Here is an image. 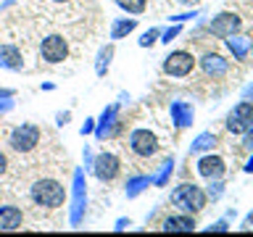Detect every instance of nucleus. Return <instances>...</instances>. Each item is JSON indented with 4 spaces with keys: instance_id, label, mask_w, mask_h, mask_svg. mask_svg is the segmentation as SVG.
<instances>
[{
    "instance_id": "1",
    "label": "nucleus",
    "mask_w": 253,
    "mask_h": 237,
    "mask_svg": "<svg viewBox=\"0 0 253 237\" xmlns=\"http://www.w3.org/2000/svg\"><path fill=\"white\" fill-rule=\"evenodd\" d=\"M29 198H32V203L40 205V208H61L63 200H66V190H63V185L58 179H53V177H40L32 182V187H29Z\"/></svg>"
},
{
    "instance_id": "2",
    "label": "nucleus",
    "mask_w": 253,
    "mask_h": 237,
    "mask_svg": "<svg viewBox=\"0 0 253 237\" xmlns=\"http://www.w3.org/2000/svg\"><path fill=\"white\" fill-rule=\"evenodd\" d=\"M171 203L177 205L179 211H185V213H198V211L206 208V193H203L198 185H190V182H185V185L174 187Z\"/></svg>"
},
{
    "instance_id": "3",
    "label": "nucleus",
    "mask_w": 253,
    "mask_h": 237,
    "mask_svg": "<svg viewBox=\"0 0 253 237\" xmlns=\"http://www.w3.org/2000/svg\"><path fill=\"white\" fill-rule=\"evenodd\" d=\"M40 140H42V129H40V126H35V124H21V126H16V129L11 132L8 145H11L16 153L27 156V153H32V150L40 145Z\"/></svg>"
},
{
    "instance_id": "4",
    "label": "nucleus",
    "mask_w": 253,
    "mask_h": 237,
    "mask_svg": "<svg viewBox=\"0 0 253 237\" xmlns=\"http://www.w3.org/2000/svg\"><path fill=\"white\" fill-rule=\"evenodd\" d=\"M129 150L140 158H150L158 150V137L150 129H134L129 134Z\"/></svg>"
},
{
    "instance_id": "5",
    "label": "nucleus",
    "mask_w": 253,
    "mask_h": 237,
    "mask_svg": "<svg viewBox=\"0 0 253 237\" xmlns=\"http://www.w3.org/2000/svg\"><path fill=\"white\" fill-rule=\"evenodd\" d=\"M251 124H253V103L251 100L237 103V106L229 111V116H227V129L232 134H243Z\"/></svg>"
},
{
    "instance_id": "6",
    "label": "nucleus",
    "mask_w": 253,
    "mask_h": 237,
    "mask_svg": "<svg viewBox=\"0 0 253 237\" xmlns=\"http://www.w3.org/2000/svg\"><path fill=\"white\" fill-rule=\"evenodd\" d=\"M40 55L45 58V63H61L69 55V42L63 40V35H50L40 45Z\"/></svg>"
},
{
    "instance_id": "7",
    "label": "nucleus",
    "mask_w": 253,
    "mask_h": 237,
    "mask_svg": "<svg viewBox=\"0 0 253 237\" xmlns=\"http://www.w3.org/2000/svg\"><path fill=\"white\" fill-rule=\"evenodd\" d=\"M193 69H195V58H193V53H187V50H177L164 61V71L169 77H187Z\"/></svg>"
},
{
    "instance_id": "8",
    "label": "nucleus",
    "mask_w": 253,
    "mask_h": 237,
    "mask_svg": "<svg viewBox=\"0 0 253 237\" xmlns=\"http://www.w3.org/2000/svg\"><path fill=\"white\" fill-rule=\"evenodd\" d=\"M119 169H122V163H119V158L114 153H100L92 161V171H95V177H98L100 182L116 179L119 177Z\"/></svg>"
},
{
    "instance_id": "9",
    "label": "nucleus",
    "mask_w": 253,
    "mask_h": 237,
    "mask_svg": "<svg viewBox=\"0 0 253 237\" xmlns=\"http://www.w3.org/2000/svg\"><path fill=\"white\" fill-rule=\"evenodd\" d=\"M84 205H87V190H84V169H77L74 171V205H71V224H79L82 221V213H84Z\"/></svg>"
},
{
    "instance_id": "10",
    "label": "nucleus",
    "mask_w": 253,
    "mask_h": 237,
    "mask_svg": "<svg viewBox=\"0 0 253 237\" xmlns=\"http://www.w3.org/2000/svg\"><path fill=\"white\" fill-rule=\"evenodd\" d=\"M240 16L237 13H229V11H224V13H219L216 19H213L211 24H209V32L213 37H229V35H235L237 29H240Z\"/></svg>"
},
{
    "instance_id": "11",
    "label": "nucleus",
    "mask_w": 253,
    "mask_h": 237,
    "mask_svg": "<svg viewBox=\"0 0 253 237\" xmlns=\"http://www.w3.org/2000/svg\"><path fill=\"white\" fill-rule=\"evenodd\" d=\"M201 69H203L206 77L219 79V77H224L229 71V63H227V58H221L219 53H206L201 58Z\"/></svg>"
},
{
    "instance_id": "12",
    "label": "nucleus",
    "mask_w": 253,
    "mask_h": 237,
    "mask_svg": "<svg viewBox=\"0 0 253 237\" xmlns=\"http://www.w3.org/2000/svg\"><path fill=\"white\" fill-rule=\"evenodd\" d=\"M224 171H227L224 158H219V156H203L201 161H198V174H201L203 179H221Z\"/></svg>"
},
{
    "instance_id": "13",
    "label": "nucleus",
    "mask_w": 253,
    "mask_h": 237,
    "mask_svg": "<svg viewBox=\"0 0 253 237\" xmlns=\"http://www.w3.org/2000/svg\"><path fill=\"white\" fill-rule=\"evenodd\" d=\"M116 106H108L106 111H103V116H100V121L98 126H95V137L98 140H106V137H114L116 129H119V121H116Z\"/></svg>"
},
{
    "instance_id": "14",
    "label": "nucleus",
    "mask_w": 253,
    "mask_h": 237,
    "mask_svg": "<svg viewBox=\"0 0 253 237\" xmlns=\"http://www.w3.org/2000/svg\"><path fill=\"white\" fill-rule=\"evenodd\" d=\"M169 114H171L174 126H177V129H185V126L193 124L195 111H193V106H190V103H185V100H174L171 106H169Z\"/></svg>"
},
{
    "instance_id": "15",
    "label": "nucleus",
    "mask_w": 253,
    "mask_h": 237,
    "mask_svg": "<svg viewBox=\"0 0 253 237\" xmlns=\"http://www.w3.org/2000/svg\"><path fill=\"white\" fill-rule=\"evenodd\" d=\"M24 213L19 205H0V232H13L21 229Z\"/></svg>"
},
{
    "instance_id": "16",
    "label": "nucleus",
    "mask_w": 253,
    "mask_h": 237,
    "mask_svg": "<svg viewBox=\"0 0 253 237\" xmlns=\"http://www.w3.org/2000/svg\"><path fill=\"white\" fill-rule=\"evenodd\" d=\"M161 229H164V232H193V229H195V219L187 216V213H179V216H166Z\"/></svg>"
},
{
    "instance_id": "17",
    "label": "nucleus",
    "mask_w": 253,
    "mask_h": 237,
    "mask_svg": "<svg viewBox=\"0 0 253 237\" xmlns=\"http://www.w3.org/2000/svg\"><path fill=\"white\" fill-rule=\"evenodd\" d=\"M0 66L8 69V71H19L24 66V58H21V50L16 45H3L0 47Z\"/></svg>"
},
{
    "instance_id": "18",
    "label": "nucleus",
    "mask_w": 253,
    "mask_h": 237,
    "mask_svg": "<svg viewBox=\"0 0 253 237\" xmlns=\"http://www.w3.org/2000/svg\"><path fill=\"white\" fill-rule=\"evenodd\" d=\"M224 40H227V47H229V53H232L235 61H245V58H248V50H251V40H248V37L229 35V37H224Z\"/></svg>"
},
{
    "instance_id": "19",
    "label": "nucleus",
    "mask_w": 253,
    "mask_h": 237,
    "mask_svg": "<svg viewBox=\"0 0 253 237\" xmlns=\"http://www.w3.org/2000/svg\"><path fill=\"white\" fill-rule=\"evenodd\" d=\"M134 27H137V21H134V19H116L114 27H111V40H122V37H126Z\"/></svg>"
},
{
    "instance_id": "20",
    "label": "nucleus",
    "mask_w": 253,
    "mask_h": 237,
    "mask_svg": "<svg viewBox=\"0 0 253 237\" xmlns=\"http://www.w3.org/2000/svg\"><path fill=\"white\" fill-rule=\"evenodd\" d=\"M216 134H213V132H203V134H198V137H195V142H193V145H190V153H201V150H209V148H213V145H216Z\"/></svg>"
},
{
    "instance_id": "21",
    "label": "nucleus",
    "mask_w": 253,
    "mask_h": 237,
    "mask_svg": "<svg viewBox=\"0 0 253 237\" xmlns=\"http://www.w3.org/2000/svg\"><path fill=\"white\" fill-rule=\"evenodd\" d=\"M148 185H153V179H150V177H132L129 182H126V198H137Z\"/></svg>"
},
{
    "instance_id": "22",
    "label": "nucleus",
    "mask_w": 253,
    "mask_h": 237,
    "mask_svg": "<svg viewBox=\"0 0 253 237\" xmlns=\"http://www.w3.org/2000/svg\"><path fill=\"white\" fill-rule=\"evenodd\" d=\"M171 171H174V158H166V161H161V169H158V174L153 177V185H156V187H164L166 182H169Z\"/></svg>"
},
{
    "instance_id": "23",
    "label": "nucleus",
    "mask_w": 253,
    "mask_h": 237,
    "mask_svg": "<svg viewBox=\"0 0 253 237\" xmlns=\"http://www.w3.org/2000/svg\"><path fill=\"white\" fill-rule=\"evenodd\" d=\"M111 58H114V47H100V53H98V61H95V71H98V77H103L108 71V63Z\"/></svg>"
},
{
    "instance_id": "24",
    "label": "nucleus",
    "mask_w": 253,
    "mask_h": 237,
    "mask_svg": "<svg viewBox=\"0 0 253 237\" xmlns=\"http://www.w3.org/2000/svg\"><path fill=\"white\" fill-rule=\"evenodd\" d=\"M116 5L126 13H142L145 11V0H116Z\"/></svg>"
},
{
    "instance_id": "25",
    "label": "nucleus",
    "mask_w": 253,
    "mask_h": 237,
    "mask_svg": "<svg viewBox=\"0 0 253 237\" xmlns=\"http://www.w3.org/2000/svg\"><path fill=\"white\" fill-rule=\"evenodd\" d=\"M211 185L209 190H206V198H211V200H216V198H221V193H224V185H221L219 179H209Z\"/></svg>"
},
{
    "instance_id": "26",
    "label": "nucleus",
    "mask_w": 253,
    "mask_h": 237,
    "mask_svg": "<svg viewBox=\"0 0 253 237\" xmlns=\"http://www.w3.org/2000/svg\"><path fill=\"white\" fill-rule=\"evenodd\" d=\"M158 37H161V32H158V29H148L145 35L140 37V45H142V47H150V45H153Z\"/></svg>"
},
{
    "instance_id": "27",
    "label": "nucleus",
    "mask_w": 253,
    "mask_h": 237,
    "mask_svg": "<svg viewBox=\"0 0 253 237\" xmlns=\"http://www.w3.org/2000/svg\"><path fill=\"white\" fill-rule=\"evenodd\" d=\"M179 32H182V27H179V24H174V27H171V29H166V32H164V35H161V42H164V45H169V42H171V40H174V37H177V35H179Z\"/></svg>"
},
{
    "instance_id": "28",
    "label": "nucleus",
    "mask_w": 253,
    "mask_h": 237,
    "mask_svg": "<svg viewBox=\"0 0 253 237\" xmlns=\"http://www.w3.org/2000/svg\"><path fill=\"white\" fill-rule=\"evenodd\" d=\"M243 134H245V140H243V145H245V148H248V150H253V124H251V126H248V129H245Z\"/></svg>"
},
{
    "instance_id": "29",
    "label": "nucleus",
    "mask_w": 253,
    "mask_h": 237,
    "mask_svg": "<svg viewBox=\"0 0 253 237\" xmlns=\"http://www.w3.org/2000/svg\"><path fill=\"white\" fill-rule=\"evenodd\" d=\"M227 221H213V224L209 227V232H227Z\"/></svg>"
},
{
    "instance_id": "30",
    "label": "nucleus",
    "mask_w": 253,
    "mask_h": 237,
    "mask_svg": "<svg viewBox=\"0 0 253 237\" xmlns=\"http://www.w3.org/2000/svg\"><path fill=\"white\" fill-rule=\"evenodd\" d=\"M5 171H8V156L3 153V150H0V177H3Z\"/></svg>"
},
{
    "instance_id": "31",
    "label": "nucleus",
    "mask_w": 253,
    "mask_h": 237,
    "mask_svg": "<svg viewBox=\"0 0 253 237\" xmlns=\"http://www.w3.org/2000/svg\"><path fill=\"white\" fill-rule=\"evenodd\" d=\"M193 16H198V11H190V13H179V16H171L174 21H187V19H193Z\"/></svg>"
},
{
    "instance_id": "32",
    "label": "nucleus",
    "mask_w": 253,
    "mask_h": 237,
    "mask_svg": "<svg viewBox=\"0 0 253 237\" xmlns=\"http://www.w3.org/2000/svg\"><path fill=\"white\" fill-rule=\"evenodd\" d=\"M90 132H95V124H92V118H87L82 126V134H90Z\"/></svg>"
},
{
    "instance_id": "33",
    "label": "nucleus",
    "mask_w": 253,
    "mask_h": 237,
    "mask_svg": "<svg viewBox=\"0 0 253 237\" xmlns=\"http://www.w3.org/2000/svg\"><path fill=\"white\" fill-rule=\"evenodd\" d=\"M243 98H245V100H253V82H251V84H245V90H243Z\"/></svg>"
},
{
    "instance_id": "34",
    "label": "nucleus",
    "mask_w": 253,
    "mask_h": 237,
    "mask_svg": "<svg viewBox=\"0 0 253 237\" xmlns=\"http://www.w3.org/2000/svg\"><path fill=\"white\" fill-rule=\"evenodd\" d=\"M13 108V100H3L0 103V114H5V111H11Z\"/></svg>"
},
{
    "instance_id": "35",
    "label": "nucleus",
    "mask_w": 253,
    "mask_h": 237,
    "mask_svg": "<svg viewBox=\"0 0 253 237\" xmlns=\"http://www.w3.org/2000/svg\"><path fill=\"white\" fill-rule=\"evenodd\" d=\"M243 229H253V213H248V216H245V221H243Z\"/></svg>"
},
{
    "instance_id": "36",
    "label": "nucleus",
    "mask_w": 253,
    "mask_h": 237,
    "mask_svg": "<svg viewBox=\"0 0 253 237\" xmlns=\"http://www.w3.org/2000/svg\"><path fill=\"white\" fill-rule=\"evenodd\" d=\"M243 171H245V174H253V156L248 158V161H245V166H243Z\"/></svg>"
},
{
    "instance_id": "37",
    "label": "nucleus",
    "mask_w": 253,
    "mask_h": 237,
    "mask_svg": "<svg viewBox=\"0 0 253 237\" xmlns=\"http://www.w3.org/2000/svg\"><path fill=\"white\" fill-rule=\"evenodd\" d=\"M124 227H129V219H119L116 221V229H124Z\"/></svg>"
},
{
    "instance_id": "38",
    "label": "nucleus",
    "mask_w": 253,
    "mask_h": 237,
    "mask_svg": "<svg viewBox=\"0 0 253 237\" xmlns=\"http://www.w3.org/2000/svg\"><path fill=\"white\" fill-rule=\"evenodd\" d=\"M69 116H71L69 111H66V114H58V124H66V121H69Z\"/></svg>"
},
{
    "instance_id": "39",
    "label": "nucleus",
    "mask_w": 253,
    "mask_h": 237,
    "mask_svg": "<svg viewBox=\"0 0 253 237\" xmlns=\"http://www.w3.org/2000/svg\"><path fill=\"white\" fill-rule=\"evenodd\" d=\"M0 98H13V90H0Z\"/></svg>"
},
{
    "instance_id": "40",
    "label": "nucleus",
    "mask_w": 253,
    "mask_h": 237,
    "mask_svg": "<svg viewBox=\"0 0 253 237\" xmlns=\"http://www.w3.org/2000/svg\"><path fill=\"white\" fill-rule=\"evenodd\" d=\"M50 3H58V5H63V3H71V0H50Z\"/></svg>"
},
{
    "instance_id": "41",
    "label": "nucleus",
    "mask_w": 253,
    "mask_h": 237,
    "mask_svg": "<svg viewBox=\"0 0 253 237\" xmlns=\"http://www.w3.org/2000/svg\"><path fill=\"white\" fill-rule=\"evenodd\" d=\"M182 3H195V0H182Z\"/></svg>"
},
{
    "instance_id": "42",
    "label": "nucleus",
    "mask_w": 253,
    "mask_h": 237,
    "mask_svg": "<svg viewBox=\"0 0 253 237\" xmlns=\"http://www.w3.org/2000/svg\"><path fill=\"white\" fill-rule=\"evenodd\" d=\"M251 50H253V42H251Z\"/></svg>"
}]
</instances>
